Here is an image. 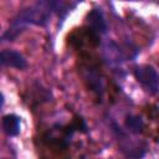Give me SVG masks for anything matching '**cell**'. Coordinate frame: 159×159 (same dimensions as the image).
I'll use <instances>...</instances> for the list:
<instances>
[{"mask_svg": "<svg viewBox=\"0 0 159 159\" xmlns=\"http://www.w3.org/2000/svg\"><path fill=\"white\" fill-rule=\"evenodd\" d=\"M87 24L89 27V31L99 36L101 34H104L107 31V24L103 16V12L98 9L92 10L87 16Z\"/></svg>", "mask_w": 159, "mask_h": 159, "instance_id": "cell-5", "label": "cell"}, {"mask_svg": "<svg viewBox=\"0 0 159 159\" xmlns=\"http://www.w3.org/2000/svg\"><path fill=\"white\" fill-rule=\"evenodd\" d=\"M125 125L133 133H142L144 129V120L139 116H128L125 119Z\"/></svg>", "mask_w": 159, "mask_h": 159, "instance_id": "cell-7", "label": "cell"}, {"mask_svg": "<svg viewBox=\"0 0 159 159\" xmlns=\"http://www.w3.org/2000/svg\"><path fill=\"white\" fill-rule=\"evenodd\" d=\"M83 76L88 88L92 92H94L97 96H102L104 91V83L101 73L93 67H86L83 71Z\"/></svg>", "mask_w": 159, "mask_h": 159, "instance_id": "cell-4", "label": "cell"}, {"mask_svg": "<svg viewBox=\"0 0 159 159\" xmlns=\"http://www.w3.org/2000/svg\"><path fill=\"white\" fill-rule=\"evenodd\" d=\"M1 127L2 130L6 135L9 137H15L20 133V127H21V120L15 114H6L2 117L1 120Z\"/></svg>", "mask_w": 159, "mask_h": 159, "instance_id": "cell-6", "label": "cell"}, {"mask_svg": "<svg viewBox=\"0 0 159 159\" xmlns=\"http://www.w3.org/2000/svg\"><path fill=\"white\" fill-rule=\"evenodd\" d=\"M63 4L58 1H39L26 9H24L14 19L11 26L2 35V40L12 41L20 32H22L29 25H45L48 22L51 14L61 9Z\"/></svg>", "mask_w": 159, "mask_h": 159, "instance_id": "cell-1", "label": "cell"}, {"mask_svg": "<svg viewBox=\"0 0 159 159\" xmlns=\"http://www.w3.org/2000/svg\"><path fill=\"white\" fill-rule=\"evenodd\" d=\"M134 76L137 81L150 93H157L159 89V76L157 71L148 65L138 66L134 70Z\"/></svg>", "mask_w": 159, "mask_h": 159, "instance_id": "cell-2", "label": "cell"}, {"mask_svg": "<svg viewBox=\"0 0 159 159\" xmlns=\"http://www.w3.org/2000/svg\"><path fill=\"white\" fill-rule=\"evenodd\" d=\"M0 62L4 67L16 68V70H22L27 66L25 57L20 52L14 50H2L0 53Z\"/></svg>", "mask_w": 159, "mask_h": 159, "instance_id": "cell-3", "label": "cell"}]
</instances>
